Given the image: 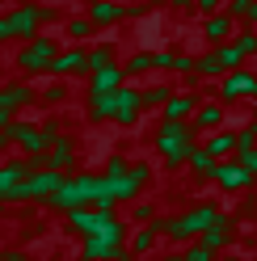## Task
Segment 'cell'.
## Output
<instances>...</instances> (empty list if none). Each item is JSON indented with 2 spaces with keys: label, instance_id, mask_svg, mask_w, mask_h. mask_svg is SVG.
Masks as SVG:
<instances>
[{
  "label": "cell",
  "instance_id": "6da1fadb",
  "mask_svg": "<svg viewBox=\"0 0 257 261\" xmlns=\"http://www.w3.org/2000/svg\"><path fill=\"white\" fill-rule=\"evenodd\" d=\"M42 17H46V9L21 5V9H13L9 17H5V30H9V38H34V30H38Z\"/></svg>",
  "mask_w": 257,
  "mask_h": 261
},
{
  "label": "cell",
  "instance_id": "7a4b0ae2",
  "mask_svg": "<svg viewBox=\"0 0 257 261\" xmlns=\"http://www.w3.org/2000/svg\"><path fill=\"white\" fill-rule=\"evenodd\" d=\"M17 63H21L25 72H38V68H51V63H55V46L46 42V38H34V42H30L25 51L17 55Z\"/></svg>",
  "mask_w": 257,
  "mask_h": 261
},
{
  "label": "cell",
  "instance_id": "3957f363",
  "mask_svg": "<svg viewBox=\"0 0 257 261\" xmlns=\"http://www.w3.org/2000/svg\"><path fill=\"white\" fill-rule=\"evenodd\" d=\"M85 63H89V59L80 55V51H68V55H59V59L51 63V68H55V72H80Z\"/></svg>",
  "mask_w": 257,
  "mask_h": 261
},
{
  "label": "cell",
  "instance_id": "277c9868",
  "mask_svg": "<svg viewBox=\"0 0 257 261\" xmlns=\"http://www.w3.org/2000/svg\"><path fill=\"white\" fill-rule=\"evenodd\" d=\"M21 101H30V89H25V85H17V89H0V106H5V110L21 106Z\"/></svg>",
  "mask_w": 257,
  "mask_h": 261
},
{
  "label": "cell",
  "instance_id": "5b68a950",
  "mask_svg": "<svg viewBox=\"0 0 257 261\" xmlns=\"http://www.w3.org/2000/svg\"><path fill=\"white\" fill-rule=\"evenodd\" d=\"M114 17H118L114 5H106V0H101V5H93V21H114Z\"/></svg>",
  "mask_w": 257,
  "mask_h": 261
},
{
  "label": "cell",
  "instance_id": "8992f818",
  "mask_svg": "<svg viewBox=\"0 0 257 261\" xmlns=\"http://www.w3.org/2000/svg\"><path fill=\"white\" fill-rule=\"evenodd\" d=\"M118 85V72L114 68H101V76H97V89H114Z\"/></svg>",
  "mask_w": 257,
  "mask_h": 261
},
{
  "label": "cell",
  "instance_id": "52a82bcc",
  "mask_svg": "<svg viewBox=\"0 0 257 261\" xmlns=\"http://www.w3.org/2000/svg\"><path fill=\"white\" fill-rule=\"evenodd\" d=\"M0 126H9V110L5 106H0Z\"/></svg>",
  "mask_w": 257,
  "mask_h": 261
},
{
  "label": "cell",
  "instance_id": "ba28073f",
  "mask_svg": "<svg viewBox=\"0 0 257 261\" xmlns=\"http://www.w3.org/2000/svg\"><path fill=\"white\" fill-rule=\"evenodd\" d=\"M0 38H9V30H5V21H0Z\"/></svg>",
  "mask_w": 257,
  "mask_h": 261
}]
</instances>
